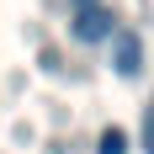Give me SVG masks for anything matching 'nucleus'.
I'll return each instance as SVG.
<instances>
[{
	"label": "nucleus",
	"mask_w": 154,
	"mask_h": 154,
	"mask_svg": "<svg viewBox=\"0 0 154 154\" xmlns=\"http://www.w3.org/2000/svg\"><path fill=\"white\" fill-rule=\"evenodd\" d=\"M106 43H112V69H117L122 80H138V69H143V43H138V32H122V27H117Z\"/></svg>",
	"instance_id": "2"
},
{
	"label": "nucleus",
	"mask_w": 154,
	"mask_h": 154,
	"mask_svg": "<svg viewBox=\"0 0 154 154\" xmlns=\"http://www.w3.org/2000/svg\"><path fill=\"white\" fill-rule=\"evenodd\" d=\"M143 154H154V101H149V112H143Z\"/></svg>",
	"instance_id": "4"
},
{
	"label": "nucleus",
	"mask_w": 154,
	"mask_h": 154,
	"mask_svg": "<svg viewBox=\"0 0 154 154\" xmlns=\"http://www.w3.org/2000/svg\"><path fill=\"white\" fill-rule=\"evenodd\" d=\"M96 154H128V133H122V128H106L101 143H96Z\"/></svg>",
	"instance_id": "3"
},
{
	"label": "nucleus",
	"mask_w": 154,
	"mask_h": 154,
	"mask_svg": "<svg viewBox=\"0 0 154 154\" xmlns=\"http://www.w3.org/2000/svg\"><path fill=\"white\" fill-rule=\"evenodd\" d=\"M85 5H101V0H69V11H85Z\"/></svg>",
	"instance_id": "5"
},
{
	"label": "nucleus",
	"mask_w": 154,
	"mask_h": 154,
	"mask_svg": "<svg viewBox=\"0 0 154 154\" xmlns=\"http://www.w3.org/2000/svg\"><path fill=\"white\" fill-rule=\"evenodd\" d=\"M112 32H117L112 5H85V11H75V21H69V37H75V43H106Z\"/></svg>",
	"instance_id": "1"
}]
</instances>
